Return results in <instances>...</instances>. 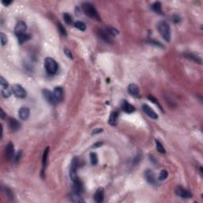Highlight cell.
Wrapping results in <instances>:
<instances>
[{
  "label": "cell",
  "mask_w": 203,
  "mask_h": 203,
  "mask_svg": "<svg viewBox=\"0 0 203 203\" xmlns=\"http://www.w3.org/2000/svg\"><path fill=\"white\" fill-rule=\"evenodd\" d=\"M157 29L162 36V37L166 41L169 42L171 40V29L168 22L164 21L159 22L157 25Z\"/></svg>",
  "instance_id": "6da1fadb"
},
{
  "label": "cell",
  "mask_w": 203,
  "mask_h": 203,
  "mask_svg": "<svg viewBox=\"0 0 203 203\" xmlns=\"http://www.w3.org/2000/svg\"><path fill=\"white\" fill-rule=\"evenodd\" d=\"M82 8L83 12L85 13L86 15L89 16L90 18H91L96 19V20H100V17H99V14H98V11L97 10L95 9V7L91 3H82Z\"/></svg>",
  "instance_id": "7a4b0ae2"
},
{
  "label": "cell",
  "mask_w": 203,
  "mask_h": 203,
  "mask_svg": "<svg viewBox=\"0 0 203 203\" xmlns=\"http://www.w3.org/2000/svg\"><path fill=\"white\" fill-rule=\"evenodd\" d=\"M44 67L45 70L48 74L53 75L56 74L58 70V64L56 62V60H53L51 57H47L44 60Z\"/></svg>",
  "instance_id": "3957f363"
},
{
  "label": "cell",
  "mask_w": 203,
  "mask_h": 203,
  "mask_svg": "<svg viewBox=\"0 0 203 203\" xmlns=\"http://www.w3.org/2000/svg\"><path fill=\"white\" fill-rule=\"evenodd\" d=\"M78 166H79V160L76 157H74L71 163V167H70V172L69 175L72 181H75L77 179V175H76V171L78 169Z\"/></svg>",
  "instance_id": "277c9868"
},
{
  "label": "cell",
  "mask_w": 203,
  "mask_h": 203,
  "mask_svg": "<svg viewBox=\"0 0 203 203\" xmlns=\"http://www.w3.org/2000/svg\"><path fill=\"white\" fill-rule=\"evenodd\" d=\"M42 93H43V96H44V99L47 101L48 104L54 106V105H56L58 102L57 99H56V98H55V96H54L53 92L50 91H48L47 89H44V90H43Z\"/></svg>",
  "instance_id": "5b68a950"
},
{
  "label": "cell",
  "mask_w": 203,
  "mask_h": 203,
  "mask_svg": "<svg viewBox=\"0 0 203 203\" xmlns=\"http://www.w3.org/2000/svg\"><path fill=\"white\" fill-rule=\"evenodd\" d=\"M12 92L17 98H24L26 97V92L25 89L19 84H15L12 87Z\"/></svg>",
  "instance_id": "8992f818"
},
{
  "label": "cell",
  "mask_w": 203,
  "mask_h": 203,
  "mask_svg": "<svg viewBox=\"0 0 203 203\" xmlns=\"http://www.w3.org/2000/svg\"><path fill=\"white\" fill-rule=\"evenodd\" d=\"M175 193L182 198H190L192 197V194L188 190L182 187H177L175 188Z\"/></svg>",
  "instance_id": "52a82bcc"
},
{
  "label": "cell",
  "mask_w": 203,
  "mask_h": 203,
  "mask_svg": "<svg viewBox=\"0 0 203 203\" xmlns=\"http://www.w3.org/2000/svg\"><path fill=\"white\" fill-rule=\"evenodd\" d=\"M14 155V147L13 143L10 142L5 149V156L8 160H10L11 159H13Z\"/></svg>",
  "instance_id": "ba28073f"
},
{
  "label": "cell",
  "mask_w": 203,
  "mask_h": 203,
  "mask_svg": "<svg viewBox=\"0 0 203 203\" xmlns=\"http://www.w3.org/2000/svg\"><path fill=\"white\" fill-rule=\"evenodd\" d=\"M142 110L149 117H151V118H152V119H157V118H158V115L156 114V113L152 110V108L149 106V105H147V104L143 105Z\"/></svg>",
  "instance_id": "9c48e42d"
},
{
  "label": "cell",
  "mask_w": 203,
  "mask_h": 203,
  "mask_svg": "<svg viewBox=\"0 0 203 203\" xmlns=\"http://www.w3.org/2000/svg\"><path fill=\"white\" fill-rule=\"evenodd\" d=\"M144 175H145L146 180L148 181L149 183L152 184V185H157V180H156L155 174L151 170L145 171Z\"/></svg>",
  "instance_id": "30bf717a"
},
{
  "label": "cell",
  "mask_w": 203,
  "mask_h": 203,
  "mask_svg": "<svg viewBox=\"0 0 203 203\" xmlns=\"http://www.w3.org/2000/svg\"><path fill=\"white\" fill-rule=\"evenodd\" d=\"M26 28H27V26H26V24H25V22H22V21H21V22H18L17 23L15 28H14L15 34L17 35V36H18V35L20 34L25 33Z\"/></svg>",
  "instance_id": "8fae6325"
},
{
  "label": "cell",
  "mask_w": 203,
  "mask_h": 203,
  "mask_svg": "<svg viewBox=\"0 0 203 203\" xmlns=\"http://www.w3.org/2000/svg\"><path fill=\"white\" fill-rule=\"evenodd\" d=\"M73 187H72V192L76 193H80L83 191V187H82V184L81 183V181L79 179H76L75 181H73Z\"/></svg>",
  "instance_id": "7c38bea8"
},
{
  "label": "cell",
  "mask_w": 203,
  "mask_h": 203,
  "mask_svg": "<svg viewBox=\"0 0 203 203\" xmlns=\"http://www.w3.org/2000/svg\"><path fill=\"white\" fill-rule=\"evenodd\" d=\"M29 114H30V111H29V109L27 107H22L18 111V116L20 119L22 121L27 120L29 117Z\"/></svg>",
  "instance_id": "4fadbf2b"
},
{
  "label": "cell",
  "mask_w": 203,
  "mask_h": 203,
  "mask_svg": "<svg viewBox=\"0 0 203 203\" xmlns=\"http://www.w3.org/2000/svg\"><path fill=\"white\" fill-rule=\"evenodd\" d=\"M94 199L96 202L100 203L103 202L104 199V190L103 188H99L98 189V190L96 191V193H95V196H94Z\"/></svg>",
  "instance_id": "5bb4252c"
},
{
  "label": "cell",
  "mask_w": 203,
  "mask_h": 203,
  "mask_svg": "<svg viewBox=\"0 0 203 203\" xmlns=\"http://www.w3.org/2000/svg\"><path fill=\"white\" fill-rule=\"evenodd\" d=\"M128 91H129L130 95H132L133 96H135V97H138L139 96V87H138V86L134 84V83H132V84L129 85V87H128Z\"/></svg>",
  "instance_id": "9a60e30c"
},
{
  "label": "cell",
  "mask_w": 203,
  "mask_h": 203,
  "mask_svg": "<svg viewBox=\"0 0 203 203\" xmlns=\"http://www.w3.org/2000/svg\"><path fill=\"white\" fill-rule=\"evenodd\" d=\"M121 107H122V110L128 114H131L135 111V107L125 100L121 102Z\"/></svg>",
  "instance_id": "2e32d148"
},
{
  "label": "cell",
  "mask_w": 203,
  "mask_h": 203,
  "mask_svg": "<svg viewBox=\"0 0 203 203\" xmlns=\"http://www.w3.org/2000/svg\"><path fill=\"white\" fill-rule=\"evenodd\" d=\"M53 94L55 98L57 100V102H60L62 99H63V89L58 87H56L54 89L53 91Z\"/></svg>",
  "instance_id": "e0dca14e"
},
{
  "label": "cell",
  "mask_w": 203,
  "mask_h": 203,
  "mask_svg": "<svg viewBox=\"0 0 203 203\" xmlns=\"http://www.w3.org/2000/svg\"><path fill=\"white\" fill-rule=\"evenodd\" d=\"M9 126L10 127V129L13 131H17L20 129L21 125L18 121L14 119V118H10L9 119Z\"/></svg>",
  "instance_id": "ac0fdd59"
},
{
  "label": "cell",
  "mask_w": 203,
  "mask_h": 203,
  "mask_svg": "<svg viewBox=\"0 0 203 203\" xmlns=\"http://www.w3.org/2000/svg\"><path fill=\"white\" fill-rule=\"evenodd\" d=\"M98 35L100 36V37L108 43H110L111 42V39H110V35L108 33V32L106 30H103V29H101V30H98Z\"/></svg>",
  "instance_id": "d6986e66"
},
{
  "label": "cell",
  "mask_w": 203,
  "mask_h": 203,
  "mask_svg": "<svg viewBox=\"0 0 203 203\" xmlns=\"http://www.w3.org/2000/svg\"><path fill=\"white\" fill-rule=\"evenodd\" d=\"M117 119H118V114H117V112L114 111V112L111 113L108 121L111 125H116L117 123Z\"/></svg>",
  "instance_id": "ffe728a7"
},
{
  "label": "cell",
  "mask_w": 203,
  "mask_h": 203,
  "mask_svg": "<svg viewBox=\"0 0 203 203\" xmlns=\"http://www.w3.org/2000/svg\"><path fill=\"white\" fill-rule=\"evenodd\" d=\"M70 199H71V201L73 202H84V200L82 199V197L80 196L79 193H74V192H72V193H71V195H70Z\"/></svg>",
  "instance_id": "44dd1931"
},
{
  "label": "cell",
  "mask_w": 203,
  "mask_h": 203,
  "mask_svg": "<svg viewBox=\"0 0 203 203\" xmlns=\"http://www.w3.org/2000/svg\"><path fill=\"white\" fill-rule=\"evenodd\" d=\"M152 10L157 14H162V5L159 2H155L152 5Z\"/></svg>",
  "instance_id": "7402d4cb"
},
{
  "label": "cell",
  "mask_w": 203,
  "mask_h": 203,
  "mask_svg": "<svg viewBox=\"0 0 203 203\" xmlns=\"http://www.w3.org/2000/svg\"><path fill=\"white\" fill-rule=\"evenodd\" d=\"M185 57H186V58H187V59H189V60H193V61H194V62H196V63H202V60L200 59V57H197V56H195V55H193V54H185Z\"/></svg>",
  "instance_id": "603a6c76"
},
{
  "label": "cell",
  "mask_w": 203,
  "mask_h": 203,
  "mask_svg": "<svg viewBox=\"0 0 203 203\" xmlns=\"http://www.w3.org/2000/svg\"><path fill=\"white\" fill-rule=\"evenodd\" d=\"M48 152H49V147H47L44 150L43 157H42V164H43V167H46V165H47V158L48 155Z\"/></svg>",
  "instance_id": "cb8c5ba5"
},
{
  "label": "cell",
  "mask_w": 203,
  "mask_h": 203,
  "mask_svg": "<svg viewBox=\"0 0 203 203\" xmlns=\"http://www.w3.org/2000/svg\"><path fill=\"white\" fill-rule=\"evenodd\" d=\"M29 38H30L29 35L26 34V33H23V34H20L18 36V42L20 44H22L25 41H28Z\"/></svg>",
  "instance_id": "d4e9b609"
},
{
  "label": "cell",
  "mask_w": 203,
  "mask_h": 203,
  "mask_svg": "<svg viewBox=\"0 0 203 203\" xmlns=\"http://www.w3.org/2000/svg\"><path fill=\"white\" fill-rule=\"evenodd\" d=\"M11 91H12V89L10 90L9 87H6V88H1V94L3 95V97L4 98H8L11 95Z\"/></svg>",
  "instance_id": "484cf974"
},
{
  "label": "cell",
  "mask_w": 203,
  "mask_h": 203,
  "mask_svg": "<svg viewBox=\"0 0 203 203\" xmlns=\"http://www.w3.org/2000/svg\"><path fill=\"white\" fill-rule=\"evenodd\" d=\"M74 26L76 29H78L81 31H85L86 30V25L82 22H76L74 23Z\"/></svg>",
  "instance_id": "4316f807"
},
{
  "label": "cell",
  "mask_w": 203,
  "mask_h": 203,
  "mask_svg": "<svg viewBox=\"0 0 203 203\" xmlns=\"http://www.w3.org/2000/svg\"><path fill=\"white\" fill-rule=\"evenodd\" d=\"M63 19H64V22H66L67 25H72L73 22V20H72V16L70 15L69 14H67V13H64L63 14Z\"/></svg>",
  "instance_id": "83f0119b"
},
{
  "label": "cell",
  "mask_w": 203,
  "mask_h": 203,
  "mask_svg": "<svg viewBox=\"0 0 203 203\" xmlns=\"http://www.w3.org/2000/svg\"><path fill=\"white\" fill-rule=\"evenodd\" d=\"M155 144H156V149H157V151H158L159 152H160L162 154H163V153L166 152V150H165V149L163 148V144L159 141L158 140H155Z\"/></svg>",
  "instance_id": "f1b7e54d"
},
{
  "label": "cell",
  "mask_w": 203,
  "mask_h": 203,
  "mask_svg": "<svg viewBox=\"0 0 203 203\" xmlns=\"http://www.w3.org/2000/svg\"><path fill=\"white\" fill-rule=\"evenodd\" d=\"M90 157H91V162L93 165H96L98 163V155L95 152H91L90 154Z\"/></svg>",
  "instance_id": "f546056e"
},
{
  "label": "cell",
  "mask_w": 203,
  "mask_h": 203,
  "mask_svg": "<svg viewBox=\"0 0 203 203\" xmlns=\"http://www.w3.org/2000/svg\"><path fill=\"white\" fill-rule=\"evenodd\" d=\"M57 28H58V30L60 32V33L63 36H67V31L66 29L63 27V25H62L61 23H58L57 24Z\"/></svg>",
  "instance_id": "4dcf8cb0"
},
{
  "label": "cell",
  "mask_w": 203,
  "mask_h": 203,
  "mask_svg": "<svg viewBox=\"0 0 203 203\" xmlns=\"http://www.w3.org/2000/svg\"><path fill=\"white\" fill-rule=\"evenodd\" d=\"M168 176V172L166 170H163L160 172L159 174V181H163L165 180Z\"/></svg>",
  "instance_id": "1f68e13d"
},
{
  "label": "cell",
  "mask_w": 203,
  "mask_h": 203,
  "mask_svg": "<svg viewBox=\"0 0 203 203\" xmlns=\"http://www.w3.org/2000/svg\"><path fill=\"white\" fill-rule=\"evenodd\" d=\"M0 85H1V88L8 87V82H7L6 79L3 78V76H0Z\"/></svg>",
  "instance_id": "d6a6232c"
},
{
  "label": "cell",
  "mask_w": 203,
  "mask_h": 203,
  "mask_svg": "<svg viewBox=\"0 0 203 203\" xmlns=\"http://www.w3.org/2000/svg\"><path fill=\"white\" fill-rule=\"evenodd\" d=\"M0 40H1V44H2L3 46H4L7 43V37H6V36L3 33H0Z\"/></svg>",
  "instance_id": "836d02e7"
},
{
  "label": "cell",
  "mask_w": 203,
  "mask_h": 203,
  "mask_svg": "<svg viewBox=\"0 0 203 203\" xmlns=\"http://www.w3.org/2000/svg\"><path fill=\"white\" fill-rule=\"evenodd\" d=\"M106 31L108 32V33L110 35V36L111 35L112 36H116V35L118 34V31L114 28H107L106 29Z\"/></svg>",
  "instance_id": "e575fe53"
},
{
  "label": "cell",
  "mask_w": 203,
  "mask_h": 203,
  "mask_svg": "<svg viewBox=\"0 0 203 203\" xmlns=\"http://www.w3.org/2000/svg\"><path fill=\"white\" fill-rule=\"evenodd\" d=\"M102 131H103L102 129H94L93 131H92V134H93V135H95V134H98V133H101Z\"/></svg>",
  "instance_id": "d590c367"
},
{
  "label": "cell",
  "mask_w": 203,
  "mask_h": 203,
  "mask_svg": "<svg viewBox=\"0 0 203 203\" xmlns=\"http://www.w3.org/2000/svg\"><path fill=\"white\" fill-rule=\"evenodd\" d=\"M64 52H65V54H66L67 56V57L68 58H71V59H72L73 57H72V54L71 53V52H70L68 49H67V48H65L64 49Z\"/></svg>",
  "instance_id": "8d00e7d4"
},
{
  "label": "cell",
  "mask_w": 203,
  "mask_h": 203,
  "mask_svg": "<svg viewBox=\"0 0 203 203\" xmlns=\"http://www.w3.org/2000/svg\"><path fill=\"white\" fill-rule=\"evenodd\" d=\"M102 142H98V143H96V144H95L93 145V147H92V148H98V147H100V146H102Z\"/></svg>",
  "instance_id": "74e56055"
},
{
  "label": "cell",
  "mask_w": 203,
  "mask_h": 203,
  "mask_svg": "<svg viewBox=\"0 0 203 203\" xmlns=\"http://www.w3.org/2000/svg\"><path fill=\"white\" fill-rule=\"evenodd\" d=\"M12 3V2H11V1H7V2H5V1H3V2H2V3H3V5H5V6H9V5H10V3Z\"/></svg>",
  "instance_id": "f35d334b"
},
{
  "label": "cell",
  "mask_w": 203,
  "mask_h": 203,
  "mask_svg": "<svg viewBox=\"0 0 203 203\" xmlns=\"http://www.w3.org/2000/svg\"><path fill=\"white\" fill-rule=\"evenodd\" d=\"M21 152H19V153H18V155H17V156H16V162L17 161H18V159H20V157H21Z\"/></svg>",
  "instance_id": "ab89813d"
},
{
  "label": "cell",
  "mask_w": 203,
  "mask_h": 203,
  "mask_svg": "<svg viewBox=\"0 0 203 203\" xmlns=\"http://www.w3.org/2000/svg\"><path fill=\"white\" fill-rule=\"evenodd\" d=\"M0 115H1V118H2V119H3L4 117H5V113H4V111L3 110V109H1V114H0Z\"/></svg>",
  "instance_id": "60d3db41"
}]
</instances>
